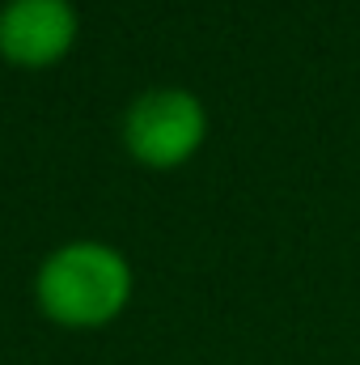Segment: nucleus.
<instances>
[{"label":"nucleus","mask_w":360,"mask_h":365,"mask_svg":"<svg viewBox=\"0 0 360 365\" xmlns=\"http://www.w3.org/2000/svg\"><path fill=\"white\" fill-rule=\"evenodd\" d=\"M34 302L43 319L68 331H97L115 323L132 302V264L123 251L97 238L55 247L34 276Z\"/></svg>","instance_id":"obj_1"},{"label":"nucleus","mask_w":360,"mask_h":365,"mask_svg":"<svg viewBox=\"0 0 360 365\" xmlns=\"http://www.w3.org/2000/svg\"><path fill=\"white\" fill-rule=\"evenodd\" d=\"M123 149L149 170H174L191 162L208 136V110L191 90L157 86L136 93L119 123Z\"/></svg>","instance_id":"obj_2"},{"label":"nucleus","mask_w":360,"mask_h":365,"mask_svg":"<svg viewBox=\"0 0 360 365\" xmlns=\"http://www.w3.org/2000/svg\"><path fill=\"white\" fill-rule=\"evenodd\" d=\"M81 17L73 0H4L0 56L17 68H51L77 43Z\"/></svg>","instance_id":"obj_3"}]
</instances>
